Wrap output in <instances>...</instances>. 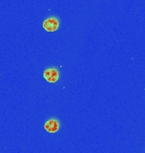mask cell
I'll list each match as a JSON object with an SVG mask.
<instances>
[{"instance_id":"cell-1","label":"cell","mask_w":145,"mask_h":153,"mask_svg":"<svg viewBox=\"0 0 145 153\" xmlns=\"http://www.w3.org/2000/svg\"><path fill=\"white\" fill-rule=\"evenodd\" d=\"M43 76L48 82H55L59 79V72L54 68H49L43 72Z\"/></svg>"},{"instance_id":"cell-2","label":"cell","mask_w":145,"mask_h":153,"mask_svg":"<svg viewBox=\"0 0 145 153\" xmlns=\"http://www.w3.org/2000/svg\"><path fill=\"white\" fill-rule=\"evenodd\" d=\"M43 27L48 32H54L59 28V22L55 18H49L44 21Z\"/></svg>"},{"instance_id":"cell-3","label":"cell","mask_w":145,"mask_h":153,"mask_svg":"<svg viewBox=\"0 0 145 153\" xmlns=\"http://www.w3.org/2000/svg\"><path fill=\"white\" fill-rule=\"evenodd\" d=\"M59 123L57 120H52L48 121L45 124H44V128L46 131H48V133H56L59 130Z\"/></svg>"}]
</instances>
